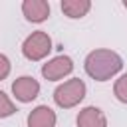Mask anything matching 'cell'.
I'll return each mask as SVG.
<instances>
[{
    "instance_id": "4fadbf2b",
    "label": "cell",
    "mask_w": 127,
    "mask_h": 127,
    "mask_svg": "<svg viewBox=\"0 0 127 127\" xmlns=\"http://www.w3.org/2000/svg\"><path fill=\"white\" fill-rule=\"evenodd\" d=\"M123 6H125V8H127V0H123Z\"/></svg>"
},
{
    "instance_id": "8992f818",
    "label": "cell",
    "mask_w": 127,
    "mask_h": 127,
    "mask_svg": "<svg viewBox=\"0 0 127 127\" xmlns=\"http://www.w3.org/2000/svg\"><path fill=\"white\" fill-rule=\"evenodd\" d=\"M22 14L28 22L42 24L50 18V4L46 0H24L22 2Z\"/></svg>"
},
{
    "instance_id": "3957f363",
    "label": "cell",
    "mask_w": 127,
    "mask_h": 127,
    "mask_svg": "<svg viewBox=\"0 0 127 127\" xmlns=\"http://www.w3.org/2000/svg\"><path fill=\"white\" fill-rule=\"evenodd\" d=\"M50 52H52V38L44 30L32 32L22 44V54L30 62H42L48 58Z\"/></svg>"
},
{
    "instance_id": "52a82bcc",
    "label": "cell",
    "mask_w": 127,
    "mask_h": 127,
    "mask_svg": "<svg viewBox=\"0 0 127 127\" xmlns=\"http://www.w3.org/2000/svg\"><path fill=\"white\" fill-rule=\"evenodd\" d=\"M75 123H77V127H107V117L99 107L87 105L77 113Z\"/></svg>"
},
{
    "instance_id": "30bf717a",
    "label": "cell",
    "mask_w": 127,
    "mask_h": 127,
    "mask_svg": "<svg viewBox=\"0 0 127 127\" xmlns=\"http://www.w3.org/2000/svg\"><path fill=\"white\" fill-rule=\"evenodd\" d=\"M113 93H115V97H117L121 103H127V73H123V75H119V77L115 79Z\"/></svg>"
},
{
    "instance_id": "277c9868",
    "label": "cell",
    "mask_w": 127,
    "mask_h": 127,
    "mask_svg": "<svg viewBox=\"0 0 127 127\" xmlns=\"http://www.w3.org/2000/svg\"><path fill=\"white\" fill-rule=\"evenodd\" d=\"M73 71V60L69 56H56L52 60H48L44 65H42V75L48 79V81H60L64 79L65 75H69Z\"/></svg>"
},
{
    "instance_id": "7a4b0ae2",
    "label": "cell",
    "mask_w": 127,
    "mask_h": 127,
    "mask_svg": "<svg viewBox=\"0 0 127 127\" xmlns=\"http://www.w3.org/2000/svg\"><path fill=\"white\" fill-rule=\"evenodd\" d=\"M85 91H87V87H85L83 79L71 77V79L60 83L54 89V101L62 109H71V107H75V105H79L83 101Z\"/></svg>"
},
{
    "instance_id": "8fae6325",
    "label": "cell",
    "mask_w": 127,
    "mask_h": 127,
    "mask_svg": "<svg viewBox=\"0 0 127 127\" xmlns=\"http://www.w3.org/2000/svg\"><path fill=\"white\" fill-rule=\"evenodd\" d=\"M14 113H16V105H14V101L0 89V119L10 117V115H14Z\"/></svg>"
},
{
    "instance_id": "ba28073f",
    "label": "cell",
    "mask_w": 127,
    "mask_h": 127,
    "mask_svg": "<svg viewBox=\"0 0 127 127\" xmlns=\"http://www.w3.org/2000/svg\"><path fill=\"white\" fill-rule=\"evenodd\" d=\"M56 111L48 105H38L28 113V127H56Z\"/></svg>"
},
{
    "instance_id": "7c38bea8",
    "label": "cell",
    "mask_w": 127,
    "mask_h": 127,
    "mask_svg": "<svg viewBox=\"0 0 127 127\" xmlns=\"http://www.w3.org/2000/svg\"><path fill=\"white\" fill-rule=\"evenodd\" d=\"M10 69H12V64H10L8 56L6 54H0V81L10 75Z\"/></svg>"
},
{
    "instance_id": "5b68a950",
    "label": "cell",
    "mask_w": 127,
    "mask_h": 127,
    "mask_svg": "<svg viewBox=\"0 0 127 127\" xmlns=\"http://www.w3.org/2000/svg\"><path fill=\"white\" fill-rule=\"evenodd\" d=\"M12 93L20 103H30L40 95V83L32 75H20L12 83Z\"/></svg>"
},
{
    "instance_id": "9c48e42d",
    "label": "cell",
    "mask_w": 127,
    "mask_h": 127,
    "mask_svg": "<svg viewBox=\"0 0 127 127\" xmlns=\"http://www.w3.org/2000/svg\"><path fill=\"white\" fill-rule=\"evenodd\" d=\"M60 8L67 18L77 20V18H83L91 10V2L89 0H62Z\"/></svg>"
},
{
    "instance_id": "6da1fadb",
    "label": "cell",
    "mask_w": 127,
    "mask_h": 127,
    "mask_svg": "<svg viewBox=\"0 0 127 127\" xmlns=\"http://www.w3.org/2000/svg\"><path fill=\"white\" fill-rule=\"evenodd\" d=\"M83 67H85V73L91 79H95V81H107V79L115 77L121 71L123 60L113 50L97 48V50H93V52H89L85 56Z\"/></svg>"
}]
</instances>
